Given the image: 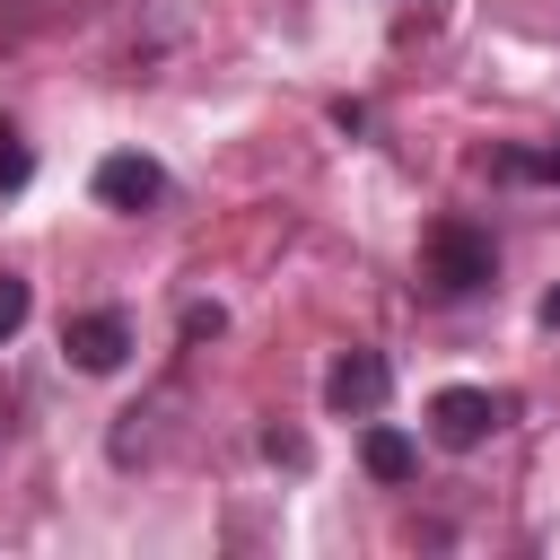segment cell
I'll return each mask as SVG.
<instances>
[{
    "label": "cell",
    "mask_w": 560,
    "mask_h": 560,
    "mask_svg": "<svg viewBox=\"0 0 560 560\" xmlns=\"http://www.w3.org/2000/svg\"><path fill=\"white\" fill-rule=\"evenodd\" d=\"M385 394H394V368H385L376 350H341V359H332V376H324V402H332L341 420H350V411H359V420H368V411H385Z\"/></svg>",
    "instance_id": "obj_5"
},
{
    "label": "cell",
    "mask_w": 560,
    "mask_h": 560,
    "mask_svg": "<svg viewBox=\"0 0 560 560\" xmlns=\"http://www.w3.org/2000/svg\"><path fill=\"white\" fill-rule=\"evenodd\" d=\"M542 324H560V289H551V298H542Z\"/></svg>",
    "instance_id": "obj_10"
},
{
    "label": "cell",
    "mask_w": 560,
    "mask_h": 560,
    "mask_svg": "<svg viewBox=\"0 0 560 560\" xmlns=\"http://www.w3.org/2000/svg\"><path fill=\"white\" fill-rule=\"evenodd\" d=\"M490 271H499V254H490V236H481V228H464V219H438V228H429V280H438L446 298L481 289Z\"/></svg>",
    "instance_id": "obj_1"
},
{
    "label": "cell",
    "mask_w": 560,
    "mask_h": 560,
    "mask_svg": "<svg viewBox=\"0 0 560 560\" xmlns=\"http://www.w3.org/2000/svg\"><path fill=\"white\" fill-rule=\"evenodd\" d=\"M499 175H534V184H560V149H508Z\"/></svg>",
    "instance_id": "obj_7"
},
{
    "label": "cell",
    "mask_w": 560,
    "mask_h": 560,
    "mask_svg": "<svg viewBox=\"0 0 560 560\" xmlns=\"http://www.w3.org/2000/svg\"><path fill=\"white\" fill-rule=\"evenodd\" d=\"M499 420H508V394H481V385L429 394V438H438V446H481Z\"/></svg>",
    "instance_id": "obj_3"
},
{
    "label": "cell",
    "mask_w": 560,
    "mask_h": 560,
    "mask_svg": "<svg viewBox=\"0 0 560 560\" xmlns=\"http://www.w3.org/2000/svg\"><path fill=\"white\" fill-rule=\"evenodd\" d=\"M26 175H35V158H26V140L0 122V192H26Z\"/></svg>",
    "instance_id": "obj_8"
},
{
    "label": "cell",
    "mask_w": 560,
    "mask_h": 560,
    "mask_svg": "<svg viewBox=\"0 0 560 560\" xmlns=\"http://www.w3.org/2000/svg\"><path fill=\"white\" fill-rule=\"evenodd\" d=\"M359 464H368L376 481H411V472H420V446H411L402 429H385V420H376V429L359 438Z\"/></svg>",
    "instance_id": "obj_6"
},
{
    "label": "cell",
    "mask_w": 560,
    "mask_h": 560,
    "mask_svg": "<svg viewBox=\"0 0 560 560\" xmlns=\"http://www.w3.org/2000/svg\"><path fill=\"white\" fill-rule=\"evenodd\" d=\"M26 324V280H0V341Z\"/></svg>",
    "instance_id": "obj_9"
},
{
    "label": "cell",
    "mask_w": 560,
    "mask_h": 560,
    "mask_svg": "<svg viewBox=\"0 0 560 560\" xmlns=\"http://www.w3.org/2000/svg\"><path fill=\"white\" fill-rule=\"evenodd\" d=\"M96 201L105 210H158L166 201V166L140 158V149H114V158H96Z\"/></svg>",
    "instance_id": "obj_4"
},
{
    "label": "cell",
    "mask_w": 560,
    "mask_h": 560,
    "mask_svg": "<svg viewBox=\"0 0 560 560\" xmlns=\"http://www.w3.org/2000/svg\"><path fill=\"white\" fill-rule=\"evenodd\" d=\"M61 350H70V368L114 376V368L131 359V315H122V306H88V315H70V324H61Z\"/></svg>",
    "instance_id": "obj_2"
}]
</instances>
